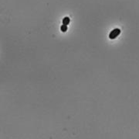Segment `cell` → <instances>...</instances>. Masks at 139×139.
<instances>
[{
  "instance_id": "cell-1",
  "label": "cell",
  "mask_w": 139,
  "mask_h": 139,
  "mask_svg": "<svg viewBox=\"0 0 139 139\" xmlns=\"http://www.w3.org/2000/svg\"><path fill=\"white\" fill-rule=\"evenodd\" d=\"M121 34V30L119 28H115V29H114L111 33L109 34V38L110 39H115L117 36H119Z\"/></svg>"
},
{
  "instance_id": "cell-2",
  "label": "cell",
  "mask_w": 139,
  "mask_h": 139,
  "mask_svg": "<svg viewBox=\"0 0 139 139\" xmlns=\"http://www.w3.org/2000/svg\"><path fill=\"white\" fill-rule=\"evenodd\" d=\"M70 19L68 17V16H66V17H64L63 19V25H66L67 26L68 24L70 23Z\"/></svg>"
},
{
  "instance_id": "cell-3",
  "label": "cell",
  "mask_w": 139,
  "mask_h": 139,
  "mask_svg": "<svg viewBox=\"0 0 139 139\" xmlns=\"http://www.w3.org/2000/svg\"><path fill=\"white\" fill-rule=\"evenodd\" d=\"M60 30L62 32H66L67 30V26L66 25H62L60 27Z\"/></svg>"
}]
</instances>
